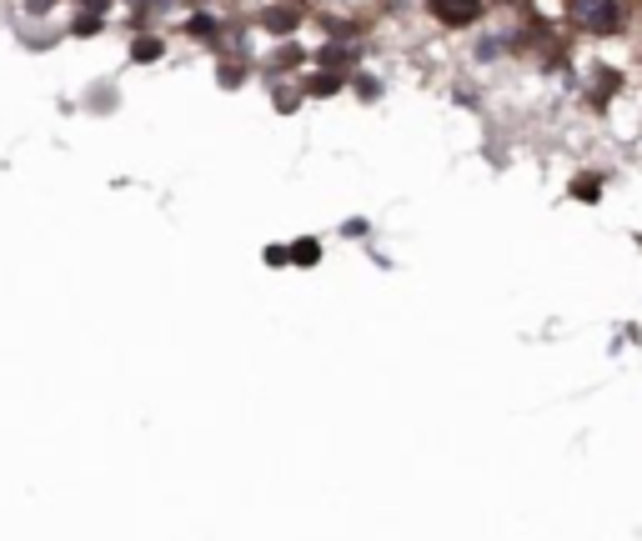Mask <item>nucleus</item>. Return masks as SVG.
Here are the masks:
<instances>
[{"label":"nucleus","instance_id":"1a4fd4ad","mask_svg":"<svg viewBox=\"0 0 642 541\" xmlns=\"http://www.w3.org/2000/svg\"><path fill=\"white\" fill-rule=\"evenodd\" d=\"M357 96H367V101H372V96H377V81H372V76H362V81H357Z\"/></svg>","mask_w":642,"mask_h":541},{"label":"nucleus","instance_id":"423d86ee","mask_svg":"<svg viewBox=\"0 0 642 541\" xmlns=\"http://www.w3.org/2000/svg\"><path fill=\"white\" fill-rule=\"evenodd\" d=\"M131 56H136V61H156V56H161V41H151V36H146V41H136V51H131Z\"/></svg>","mask_w":642,"mask_h":541},{"label":"nucleus","instance_id":"f03ea898","mask_svg":"<svg viewBox=\"0 0 642 541\" xmlns=\"http://www.w3.org/2000/svg\"><path fill=\"white\" fill-rule=\"evenodd\" d=\"M442 26H472L482 16V0H427Z\"/></svg>","mask_w":642,"mask_h":541},{"label":"nucleus","instance_id":"20e7f679","mask_svg":"<svg viewBox=\"0 0 642 541\" xmlns=\"http://www.w3.org/2000/svg\"><path fill=\"white\" fill-rule=\"evenodd\" d=\"M306 91H311V96H337V91H342V81H337V76H311V81H306Z\"/></svg>","mask_w":642,"mask_h":541},{"label":"nucleus","instance_id":"0eeeda50","mask_svg":"<svg viewBox=\"0 0 642 541\" xmlns=\"http://www.w3.org/2000/svg\"><path fill=\"white\" fill-rule=\"evenodd\" d=\"M597 191H602L597 181H582V176L572 181V196H582V201H597Z\"/></svg>","mask_w":642,"mask_h":541},{"label":"nucleus","instance_id":"6e6552de","mask_svg":"<svg viewBox=\"0 0 642 541\" xmlns=\"http://www.w3.org/2000/svg\"><path fill=\"white\" fill-rule=\"evenodd\" d=\"M101 31V21L96 16H86V21H76V36H96Z\"/></svg>","mask_w":642,"mask_h":541},{"label":"nucleus","instance_id":"7ed1b4c3","mask_svg":"<svg viewBox=\"0 0 642 541\" xmlns=\"http://www.w3.org/2000/svg\"><path fill=\"white\" fill-rule=\"evenodd\" d=\"M291 261H301V266H316V261H321V246H316V241H296V246H291Z\"/></svg>","mask_w":642,"mask_h":541},{"label":"nucleus","instance_id":"39448f33","mask_svg":"<svg viewBox=\"0 0 642 541\" xmlns=\"http://www.w3.org/2000/svg\"><path fill=\"white\" fill-rule=\"evenodd\" d=\"M266 26H271V31H291V26H296V11H271Z\"/></svg>","mask_w":642,"mask_h":541},{"label":"nucleus","instance_id":"f257e3e1","mask_svg":"<svg viewBox=\"0 0 642 541\" xmlns=\"http://www.w3.org/2000/svg\"><path fill=\"white\" fill-rule=\"evenodd\" d=\"M572 21L587 36H617L627 26V6L622 0H572Z\"/></svg>","mask_w":642,"mask_h":541},{"label":"nucleus","instance_id":"9d476101","mask_svg":"<svg viewBox=\"0 0 642 541\" xmlns=\"http://www.w3.org/2000/svg\"><path fill=\"white\" fill-rule=\"evenodd\" d=\"M266 261H271V266H286V261H291V251H281V246H271V251H266Z\"/></svg>","mask_w":642,"mask_h":541}]
</instances>
